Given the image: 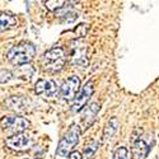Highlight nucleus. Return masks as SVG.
<instances>
[{
  "instance_id": "1",
  "label": "nucleus",
  "mask_w": 159,
  "mask_h": 159,
  "mask_svg": "<svg viewBox=\"0 0 159 159\" xmlns=\"http://www.w3.org/2000/svg\"><path fill=\"white\" fill-rule=\"evenodd\" d=\"M36 54V48L32 43L23 42L13 46L7 54V57L14 65H24L30 62Z\"/></svg>"
},
{
  "instance_id": "2",
  "label": "nucleus",
  "mask_w": 159,
  "mask_h": 159,
  "mask_svg": "<svg viewBox=\"0 0 159 159\" xmlns=\"http://www.w3.org/2000/svg\"><path fill=\"white\" fill-rule=\"evenodd\" d=\"M80 136V129L78 125H73L70 130L64 135V138L59 141L57 149H56V159H65L69 154H71V150L79 141Z\"/></svg>"
},
{
  "instance_id": "3",
  "label": "nucleus",
  "mask_w": 159,
  "mask_h": 159,
  "mask_svg": "<svg viewBox=\"0 0 159 159\" xmlns=\"http://www.w3.org/2000/svg\"><path fill=\"white\" fill-rule=\"evenodd\" d=\"M65 51L61 47H55L47 51L43 56V68L47 71L56 73L62 69V66L65 64Z\"/></svg>"
},
{
  "instance_id": "4",
  "label": "nucleus",
  "mask_w": 159,
  "mask_h": 159,
  "mask_svg": "<svg viewBox=\"0 0 159 159\" xmlns=\"http://www.w3.org/2000/svg\"><path fill=\"white\" fill-rule=\"evenodd\" d=\"M0 126L9 132H16V134H22V132L30 127V121L27 118L20 116H7L2 118Z\"/></svg>"
},
{
  "instance_id": "5",
  "label": "nucleus",
  "mask_w": 159,
  "mask_h": 159,
  "mask_svg": "<svg viewBox=\"0 0 159 159\" xmlns=\"http://www.w3.org/2000/svg\"><path fill=\"white\" fill-rule=\"evenodd\" d=\"M80 87V79L78 76H70L69 79L62 83L61 88H60V93L65 99H73L74 97H76V93Z\"/></svg>"
},
{
  "instance_id": "6",
  "label": "nucleus",
  "mask_w": 159,
  "mask_h": 159,
  "mask_svg": "<svg viewBox=\"0 0 159 159\" xmlns=\"http://www.w3.org/2000/svg\"><path fill=\"white\" fill-rule=\"evenodd\" d=\"M8 148L14 150H24L33 144V140L25 134H16L5 140Z\"/></svg>"
},
{
  "instance_id": "7",
  "label": "nucleus",
  "mask_w": 159,
  "mask_h": 159,
  "mask_svg": "<svg viewBox=\"0 0 159 159\" xmlns=\"http://www.w3.org/2000/svg\"><path fill=\"white\" fill-rule=\"evenodd\" d=\"M93 90H94L93 83L88 82V83L85 84V87L82 89L80 93L76 96V98H75V101H74V103H73V111H74V112L80 111V110L84 107V106L88 103L89 98L92 97V94H93Z\"/></svg>"
},
{
  "instance_id": "8",
  "label": "nucleus",
  "mask_w": 159,
  "mask_h": 159,
  "mask_svg": "<svg viewBox=\"0 0 159 159\" xmlns=\"http://www.w3.org/2000/svg\"><path fill=\"white\" fill-rule=\"evenodd\" d=\"M36 93L45 94L46 97H56L59 93V87L54 80H38L36 83Z\"/></svg>"
},
{
  "instance_id": "9",
  "label": "nucleus",
  "mask_w": 159,
  "mask_h": 159,
  "mask_svg": "<svg viewBox=\"0 0 159 159\" xmlns=\"http://www.w3.org/2000/svg\"><path fill=\"white\" fill-rule=\"evenodd\" d=\"M150 150V145L145 141L144 138H138L134 141V145H132V155H134L135 159H144L148 155Z\"/></svg>"
},
{
  "instance_id": "10",
  "label": "nucleus",
  "mask_w": 159,
  "mask_h": 159,
  "mask_svg": "<svg viewBox=\"0 0 159 159\" xmlns=\"http://www.w3.org/2000/svg\"><path fill=\"white\" fill-rule=\"evenodd\" d=\"M98 111H99V106L97 103H92L90 106H88V107L85 108L84 115H83V124H84L85 127H88V126H90L92 124H93Z\"/></svg>"
},
{
  "instance_id": "11",
  "label": "nucleus",
  "mask_w": 159,
  "mask_h": 159,
  "mask_svg": "<svg viewBox=\"0 0 159 159\" xmlns=\"http://www.w3.org/2000/svg\"><path fill=\"white\" fill-rule=\"evenodd\" d=\"M17 24V18L10 14L0 13V32H4Z\"/></svg>"
},
{
  "instance_id": "12",
  "label": "nucleus",
  "mask_w": 159,
  "mask_h": 159,
  "mask_svg": "<svg viewBox=\"0 0 159 159\" xmlns=\"http://www.w3.org/2000/svg\"><path fill=\"white\" fill-rule=\"evenodd\" d=\"M117 129H118V121H117V118H116V117H113V118H111V120L108 121L107 126H106V129H104V132H103V140H104V141L111 140V139L113 138V135L116 134Z\"/></svg>"
},
{
  "instance_id": "13",
  "label": "nucleus",
  "mask_w": 159,
  "mask_h": 159,
  "mask_svg": "<svg viewBox=\"0 0 159 159\" xmlns=\"http://www.w3.org/2000/svg\"><path fill=\"white\" fill-rule=\"evenodd\" d=\"M98 147H99V143H97V141H94V143H92L90 145H88V147L85 148V150H84V158H85V159L92 158L93 153L97 152Z\"/></svg>"
},
{
  "instance_id": "14",
  "label": "nucleus",
  "mask_w": 159,
  "mask_h": 159,
  "mask_svg": "<svg viewBox=\"0 0 159 159\" xmlns=\"http://www.w3.org/2000/svg\"><path fill=\"white\" fill-rule=\"evenodd\" d=\"M113 159H129V150L124 147L117 148L113 153Z\"/></svg>"
},
{
  "instance_id": "15",
  "label": "nucleus",
  "mask_w": 159,
  "mask_h": 159,
  "mask_svg": "<svg viewBox=\"0 0 159 159\" xmlns=\"http://www.w3.org/2000/svg\"><path fill=\"white\" fill-rule=\"evenodd\" d=\"M46 7L50 9V10H56V9H61L65 7L66 2H57V0H50V2H46L45 3Z\"/></svg>"
},
{
  "instance_id": "16",
  "label": "nucleus",
  "mask_w": 159,
  "mask_h": 159,
  "mask_svg": "<svg viewBox=\"0 0 159 159\" xmlns=\"http://www.w3.org/2000/svg\"><path fill=\"white\" fill-rule=\"evenodd\" d=\"M10 71L8 70H0V83H5L10 79Z\"/></svg>"
},
{
  "instance_id": "17",
  "label": "nucleus",
  "mask_w": 159,
  "mask_h": 159,
  "mask_svg": "<svg viewBox=\"0 0 159 159\" xmlns=\"http://www.w3.org/2000/svg\"><path fill=\"white\" fill-rule=\"evenodd\" d=\"M69 159H83V155L79 152H71V154L69 155Z\"/></svg>"
}]
</instances>
